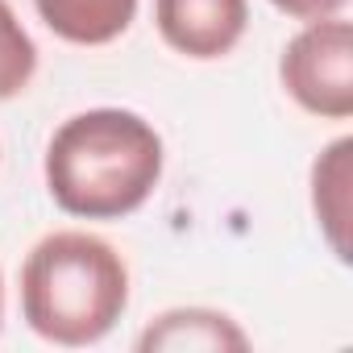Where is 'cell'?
<instances>
[{
  "label": "cell",
  "instance_id": "cell-1",
  "mask_svg": "<svg viewBox=\"0 0 353 353\" xmlns=\"http://www.w3.org/2000/svg\"><path fill=\"white\" fill-rule=\"evenodd\" d=\"M162 179V137L125 108H92L59 125L46 145V188L83 221L137 212Z\"/></svg>",
  "mask_w": 353,
  "mask_h": 353
},
{
  "label": "cell",
  "instance_id": "cell-2",
  "mask_svg": "<svg viewBox=\"0 0 353 353\" xmlns=\"http://www.w3.org/2000/svg\"><path fill=\"white\" fill-rule=\"evenodd\" d=\"M129 303L125 258L92 233H50L21 266V312L30 328L54 345H92L121 320Z\"/></svg>",
  "mask_w": 353,
  "mask_h": 353
},
{
  "label": "cell",
  "instance_id": "cell-3",
  "mask_svg": "<svg viewBox=\"0 0 353 353\" xmlns=\"http://www.w3.org/2000/svg\"><path fill=\"white\" fill-rule=\"evenodd\" d=\"M279 75H283L287 96L303 112L345 121L353 112V30L349 21H341L336 13L307 21V30H299L287 42Z\"/></svg>",
  "mask_w": 353,
  "mask_h": 353
},
{
  "label": "cell",
  "instance_id": "cell-4",
  "mask_svg": "<svg viewBox=\"0 0 353 353\" xmlns=\"http://www.w3.org/2000/svg\"><path fill=\"white\" fill-rule=\"evenodd\" d=\"M154 21L170 50L188 59H225L250 21L245 0H154Z\"/></svg>",
  "mask_w": 353,
  "mask_h": 353
},
{
  "label": "cell",
  "instance_id": "cell-5",
  "mask_svg": "<svg viewBox=\"0 0 353 353\" xmlns=\"http://www.w3.org/2000/svg\"><path fill=\"white\" fill-rule=\"evenodd\" d=\"M34 9L63 42L108 46L129 30L137 0H34Z\"/></svg>",
  "mask_w": 353,
  "mask_h": 353
},
{
  "label": "cell",
  "instance_id": "cell-6",
  "mask_svg": "<svg viewBox=\"0 0 353 353\" xmlns=\"http://www.w3.org/2000/svg\"><path fill=\"white\" fill-rule=\"evenodd\" d=\"M145 353L154 349H245V332L208 307H179V312H166L158 316V324H150L137 341Z\"/></svg>",
  "mask_w": 353,
  "mask_h": 353
},
{
  "label": "cell",
  "instance_id": "cell-7",
  "mask_svg": "<svg viewBox=\"0 0 353 353\" xmlns=\"http://www.w3.org/2000/svg\"><path fill=\"white\" fill-rule=\"evenodd\" d=\"M349 154H353V141L341 137L312 166V204H316L324 237L341 262L349 258V237H345V229H349Z\"/></svg>",
  "mask_w": 353,
  "mask_h": 353
},
{
  "label": "cell",
  "instance_id": "cell-8",
  "mask_svg": "<svg viewBox=\"0 0 353 353\" xmlns=\"http://www.w3.org/2000/svg\"><path fill=\"white\" fill-rule=\"evenodd\" d=\"M34 71H38V46L26 34V26L17 21L13 5L0 0V100L21 96Z\"/></svg>",
  "mask_w": 353,
  "mask_h": 353
},
{
  "label": "cell",
  "instance_id": "cell-9",
  "mask_svg": "<svg viewBox=\"0 0 353 353\" xmlns=\"http://www.w3.org/2000/svg\"><path fill=\"white\" fill-rule=\"evenodd\" d=\"M270 5L283 9V13H291V17H299V21H316V17L341 13L345 0H270Z\"/></svg>",
  "mask_w": 353,
  "mask_h": 353
},
{
  "label": "cell",
  "instance_id": "cell-10",
  "mask_svg": "<svg viewBox=\"0 0 353 353\" xmlns=\"http://www.w3.org/2000/svg\"><path fill=\"white\" fill-rule=\"evenodd\" d=\"M0 312H5V291H0Z\"/></svg>",
  "mask_w": 353,
  "mask_h": 353
}]
</instances>
